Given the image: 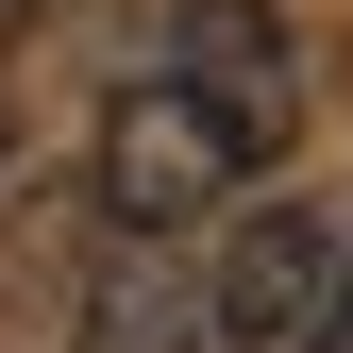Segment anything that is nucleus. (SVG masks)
<instances>
[{"instance_id":"obj_1","label":"nucleus","mask_w":353,"mask_h":353,"mask_svg":"<svg viewBox=\"0 0 353 353\" xmlns=\"http://www.w3.org/2000/svg\"><path fill=\"white\" fill-rule=\"evenodd\" d=\"M236 168H252V152L219 135V101H202V84H185V68H135V84L101 101V135H84V202L152 252V236H185V219L236 202Z\"/></svg>"},{"instance_id":"obj_2","label":"nucleus","mask_w":353,"mask_h":353,"mask_svg":"<svg viewBox=\"0 0 353 353\" xmlns=\"http://www.w3.org/2000/svg\"><path fill=\"white\" fill-rule=\"evenodd\" d=\"M336 219L320 202H252L236 236H219V270H202V320L219 353H303V320H320V286H336Z\"/></svg>"},{"instance_id":"obj_3","label":"nucleus","mask_w":353,"mask_h":353,"mask_svg":"<svg viewBox=\"0 0 353 353\" xmlns=\"http://www.w3.org/2000/svg\"><path fill=\"white\" fill-rule=\"evenodd\" d=\"M168 68L219 101V135H236L252 168L303 135V34L270 17V0H185V17H168Z\"/></svg>"},{"instance_id":"obj_4","label":"nucleus","mask_w":353,"mask_h":353,"mask_svg":"<svg viewBox=\"0 0 353 353\" xmlns=\"http://www.w3.org/2000/svg\"><path fill=\"white\" fill-rule=\"evenodd\" d=\"M84 353H219V320H202L185 270H118L101 303H84Z\"/></svg>"},{"instance_id":"obj_5","label":"nucleus","mask_w":353,"mask_h":353,"mask_svg":"<svg viewBox=\"0 0 353 353\" xmlns=\"http://www.w3.org/2000/svg\"><path fill=\"white\" fill-rule=\"evenodd\" d=\"M303 353H353V252H336V286H320V320H303Z\"/></svg>"},{"instance_id":"obj_6","label":"nucleus","mask_w":353,"mask_h":353,"mask_svg":"<svg viewBox=\"0 0 353 353\" xmlns=\"http://www.w3.org/2000/svg\"><path fill=\"white\" fill-rule=\"evenodd\" d=\"M34 17H51V0H0V51H17V34H34Z\"/></svg>"},{"instance_id":"obj_7","label":"nucleus","mask_w":353,"mask_h":353,"mask_svg":"<svg viewBox=\"0 0 353 353\" xmlns=\"http://www.w3.org/2000/svg\"><path fill=\"white\" fill-rule=\"evenodd\" d=\"M0 152H17V118H0Z\"/></svg>"}]
</instances>
